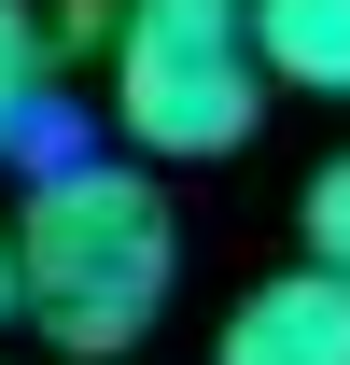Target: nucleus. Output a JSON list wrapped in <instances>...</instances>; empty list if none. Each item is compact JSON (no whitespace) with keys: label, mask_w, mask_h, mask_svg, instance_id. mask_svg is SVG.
<instances>
[{"label":"nucleus","mask_w":350,"mask_h":365,"mask_svg":"<svg viewBox=\"0 0 350 365\" xmlns=\"http://www.w3.org/2000/svg\"><path fill=\"white\" fill-rule=\"evenodd\" d=\"M211 365H350V281L336 267H280L224 309Z\"/></svg>","instance_id":"obj_3"},{"label":"nucleus","mask_w":350,"mask_h":365,"mask_svg":"<svg viewBox=\"0 0 350 365\" xmlns=\"http://www.w3.org/2000/svg\"><path fill=\"white\" fill-rule=\"evenodd\" d=\"M43 98H56V14L43 0H0V155L43 140Z\"/></svg>","instance_id":"obj_5"},{"label":"nucleus","mask_w":350,"mask_h":365,"mask_svg":"<svg viewBox=\"0 0 350 365\" xmlns=\"http://www.w3.org/2000/svg\"><path fill=\"white\" fill-rule=\"evenodd\" d=\"M253 56L295 98H350V0H253Z\"/></svg>","instance_id":"obj_4"},{"label":"nucleus","mask_w":350,"mask_h":365,"mask_svg":"<svg viewBox=\"0 0 350 365\" xmlns=\"http://www.w3.org/2000/svg\"><path fill=\"white\" fill-rule=\"evenodd\" d=\"M0 323H28V295H14V225H0Z\"/></svg>","instance_id":"obj_7"},{"label":"nucleus","mask_w":350,"mask_h":365,"mask_svg":"<svg viewBox=\"0 0 350 365\" xmlns=\"http://www.w3.org/2000/svg\"><path fill=\"white\" fill-rule=\"evenodd\" d=\"M266 56L253 0H112V127L154 169H211L266 127Z\"/></svg>","instance_id":"obj_2"},{"label":"nucleus","mask_w":350,"mask_h":365,"mask_svg":"<svg viewBox=\"0 0 350 365\" xmlns=\"http://www.w3.org/2000/svg\"><path fill=\"white\" fill-rule=\"evenodd\" d=\"M182 281V211L140 155H56L14 211V295L70 365H112L169 323Z\"/></svg>","instance_id":"obj_1"},{"label":"nucleus","mask_w":350,"mask_h":365,"mask_svg":"<svg viewBox=\"0 0 350 365\" xmlns=\"http://www.w3.org/2000/svg\"><path fill=\"white\" fill-rule=\"evenodd\" d=\"M308 267L350 281V155H336V169H308Z\"/></svg>","instance_id":"obj_6"}]
</instances>
